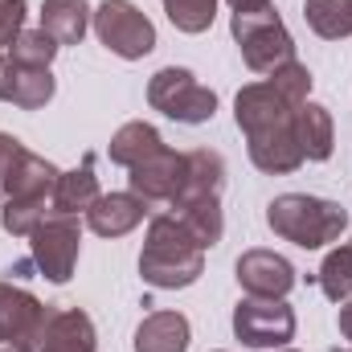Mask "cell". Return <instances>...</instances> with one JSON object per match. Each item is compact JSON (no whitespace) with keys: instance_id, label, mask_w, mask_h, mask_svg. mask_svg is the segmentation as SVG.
Listing matches in <instances>:
<instances>
[{"instance_id":"obj_30","label":"cell","mask_w":352,"mask_h":352,"mask_svg":"<svg viewBox=\"0 0 352 352\" xmlns=\"http://www.w3.org/2000/svg\"><path fill=\"white\" fill-rule=\"evenodd\" d=\"M230 12H254V8H270L274 0H226Z\"/></svg>"},{"instance_id":"obj_21","label":"cell","mask_w":352,"mask_h":352,"mask_svg":"<svg viewBox=\"0 0 352 352\" xmlns=\"http://www.w3.org/2000/svg\"><path fill=\"white\" fill-rule=\"evenodd\" d=\"M303 21L324 41L352 37V0H303Z\"/></svg>"},{"instance_id":"obj_25","label":"cell","mask_w":352,"mask_h":352,"mask_svg":"<svg viewBox=\"0 0 352 352\" xmlns=\"http://www.w3.org/2000/svg\"><path fill=\"white\" fill-rule=\"evenodd\" d=\"M180 33H205L217 16V0H160Z\"/></svg>"},{"instance_id":"obj_17","label":"cell","mask_w":352,"mask_h":352,"mask_svg":"<svg viewBox=\"0 0 352 352\" xmlns=\"http://www.w3.org/2000/svg\"><path fill=\"white\" fill-rule=\"evenodd\" d=\"M192 328L180 311H152L135 328V352H188Z\"/></svg>"},{"instance_id":"obj_27","label":"cell","mask_w":352,"mask_h":352,"mask_svg":"<svg viewBox=\"0 0 352 352\" xmlns=\"http://www.w3.org/2000/svg\"><path fill=\"white\" fill-rule=\"evenodd\" d=\"M25 16H29L25 0H0V54L25 33Z\"/></svg>"},{"instance_id":"obj_2","label":"cell","mask_w":352,"mask_h":352,"mask_svg":"<svg viewBox=\"0 0 352 352\" xmlns=\"http://www.w3.org/2000/svg\"><path fill=\"white\" fill-rule=\"evenodd\" d=\"M221 188H226V160H221V152H213V148L184 152V184L173 197L168 213L197 238L201 250L217 246L221 234H226Z\"/></svg>"},{"instance_id":"obj_35","label":"cell","mask_w":352,"mask_h":352,"mask_svg":"<svg viewBox=\"0 0 352 352\" xmlns=\"http://www.w3.org/2000/svg\"><path fill=\"white\" fill-rule=\"evenodd\" d=\"M349 246H352V242H349Z\"/></svg>"},{"instance_id":"obj_15","label":"cell","mask_w":352,"mask_h":352,"mask_svg":"<svg viewBox=\"0 0 352 352\" xmlns=\"http://www.w3.org/2000/svg\"><path fill=\"white\" fill-rule=\"evenodd\" d=\"M295 140H299V152L303 160L311 164H324L336 148V123H332V111L320 107V102H299L295 111Z\"/></svg>"},{"instance_id":"obj_5","label":"cell","mask_w":352,"mask_h":352,"mask_svg":"<svg viewBox=\"0 0 352 352\" xmlns=\"http://www.w3.org/2000/svg\"><path fill=\"white\" fill-rule=\"evenodd\" d=\"M230 33L242 50V62L254 74H274L278 66L295 62V37L287 33L283 16L270 8H254V12H234L230 16Z\"/></svg>"},{"instance_id":"obj_23","label":"cell","mask_w":352,"mask_h":352,"mask_svg":"<svg viewBox=\"0 0 352 352\" xmlns=\"http://www.w3.org/2000/svg\"><path fill=\"white\" fill-rule=\"evenodd\" d=\"M50 217H54V201H16V197H4V209H0V226L12 238H29Z\"/></svg>"},{"instance_id":"obj_22","label":"cell","mask_w":352,"mask_h":352,"mask_svg":"<svg viewBox=\"0 0 352 352\" xmlns=\"http://www.w3.org/2000/svg\"><path fill=\"white\" fill-rule=\"evenodd\" d=\"M58 41L45 33V29H25L4 54H8V62H16V66H37V70H50L54 66V58H58Z\"/></svg>"},{"instance_id":"obj_32","label":"cell","mask_w":352,"mask_h":352,"mask_svg":"<svg viewBox=\"0 0 352 352\" xmlns=\"http://www.w3.org/2000/svg\"><path fill=\"white\" fill-rule=\"evenodd\" d=\"M0 352H33V349H8V344H0Z\"/></svg>"},{"instance_id":"obj_4","label":"cell","mask_w":352,"mask_h":352,"mask_svg":"<svg viewBox=\"0 0 352 352\" xmlns=\"http://www.w3.org/2000/svg\"><path fill=\"white\" fill-rule=\"evenodd\" d=\"M266 226L274 230V238H283L299 250H320L328 242H340V234L349 230V209L328 197L283 192L266 205Z\"/></svg>"},{"instance_id":"obj_11","label":"cell","mask_w":352,"mask_h":352,"mask_svg":"<svg viewBox=\"0 0 352 352\" xmlns=\"http://www.w3.org/2000/svg\"><path fill=\"white\" fill-rule=\"evenodd\" d=\"M127 173H131L127 176L131 192L144 205H173V197L180 192V184H184V152H173L164 144L156 156H148L144 164H135Z\"/></svg>"},{"instance_id":"obj_16","label":"cell","mask_w":352,"mask_h":352,"mask_svg":"<svg viewBox=\"0 0 352 352\" xmlns=\"http://www.w3.org/2000/svg\"><path fill=\"white\" fill-rule=\"evenodd\" d=\"M98 197H102V192H98V176H94V156L87 152L78 168H70V173L58 176V184H54V213L78 217V213H87Z\"/></svg>"},{"instance_id":"obj_31","label":"cell","mask_w":352,"mask_h":352,"mask_svg":"<svg viewBox=\"0 0 352 352\" xmlns=\"http://www.w3.org/2000/svg\"><path fill=\"white\" fill-rule=\"evenodd\" d=\"M8 70H12L8 54H0V102H4V94H8Z\"/></svg>"},{"instance_id":"obj_20","label":"cell","mask_w":352,"mask_h":352,"mask_svg":"<svg viewBox=\"0 0 352 352\" xmlns=\"http://www.w3.org/2000/svg\"><path fill=\"white\" fill-rule=\"evenodd\" d=\"M54 90H58V78H54V70L16 66V62H12V70H8V94H4V102H12V107H21V111H37V107H45V102L54 98Z\"/></svg>"},{"instance_id":"obj_24","label":"cell","mask_w":352,"mask_h":352,"mask_svg":"<svg viewBox=\"0 0 352 352\" xmlns=\"http://www.w3.org/2000/svg\"><path fill=\"white\" fill-rule=\"evenodd\" d=\"M320 291H324L332 303L352 299V246L328 250V258L320 263Z\"/></svg>"},{"instance_id":"obj_14","label":"cell","mask_w":352,"mask_h":352,"mask_svg":"<svg viewBox=\"0 0 352 352\" xmlns=\"http://www.w3.org/2000/svg\"><path fill=\"white\" fill-rule=\"evenodd\" d=\"M148 217V205L127 188V192H102L87 209V226L98 238H123Z\"/></svg>"},{"instance_id":"obj_18","label":"cell","mask_w":352,"mask_h":352,"mask_svg":"<svg viewBox=\"0 0 352 352\" xmlns=\"http://www.w3.org/2000/svg\"><path fill=\"white\" fill-rule=\"evenodd\" d=\"M160 148H164L160 131H156L152 123H144V119H131V123H123V127L111 135L107 156H111V164H119V168H135V164H144L148 156H156Z\"/></svg>"},{"instance_id":"obj_29","label":"cell","mask_w":352,"mask_h":352,"mask_svg":"<svg viewBox=\"0 0 352 352\" xmlns=\"http://www.w3.org/2000/svg\"><path fill=\"white\" fill-rule=\"evenodd\" d=\"M336 324H340V336H344V340H352V299H344V303H340Z\"/></svg>"},{"instance_id":"obj_34","label":"cell","mask_w":352,"mask_h":352,"mask_svg":"<svg viewBox=\"0 0 352 352\" xmlns=\"http://www.w3.org/2000/svg\"><path fill=\"white\" fill-rule=\"evenodd\" d=\"M336 352H352V349H336Z\"/></svg>"},{"instance_id":"obj_8","label":"cell","mask_w":352,"mask_h":352,"mask_svg":"<svg viewBox=\"0 0 352 352\" xmlns=\"http://www.w3.org/2000/svg\"><path fill=\"white\" fill-rule=\"evenodd\" d=\"M234 336L246 349H287L295 340V311L287 299L246 295L234 307Z\"/></svg>"},{"instance_id":"obj_3","label":"cell","mask_w":352,"mask_h":352,"mask_svg":"<svg viewBox=\"0 0 352 352\" xmlns=\"http://www.w3.org/2000/svg\"><path fill=\"white\" fill-rule=\"evenodd\" d=\"M205 274V250L173 213H156L148 221V238L140 250V278L156 291H184Z\"/></svg>"},{"instance_id":"obj_19","label":"cell","mask_w":352,"mask_h":352,"mask_svg":"<svg viewBox=\"0 0 352 352\" xmlns=\"http://www.w3.org/2000/svg\"><path fill=\"white\" fill-rule=\"evenodd\" d=\"M90 16L87 0H41V29L58 45H78L90 33Z\"/></svg>"},{"instance_id":"obj_9","label":"cell","mask_w":352,"mask_h":352,"mask_svg":"<svg viewBox=\"0 0 352 352\" xmlns=\"http://www.w3.org/2000/svg\"><path fill=\"white\" fill-rule=\"evenodd\" d=\"M29 246H33V266L50 278V283H70L74 266H78V250H82V226L78 217H62L54 213L50 221H41L33 234H29Z\"/></svg>"},{"instance_id":"obj_12","label":"cell","mask_w":352,"mask_h":352,"mask_svg":"<svg viewBox=\"0 0 352 352\" xmlns=\"http://www.w3.org/2000/svg\"><path fill=\"white\" fill-rule=\"evenodd\" d=\"M234 274H238V287L246 295H263V299H287L295 278H299L295 266L274 250H246L234 266Z\"/></svg>"},{"instance_id":"obj_6","label":"cell","mask_w":352,"mask_h":352,"mask_svg":"<svg viewBox=\"0 0 352 352\" xmlns=\"http://www.w3.org/2000/svg\"><path fill=\"white\" fill-rule=\"evenodd\" d=\"M148 102H152V111L168 115L184 127H201L217 115V94L205 82H197V74L184 70V66L156 70L152 82H148Z\"/></svg>"},{"instance_id":"obj_28","label":"cell","mask_w":352,"mask_h":352,"mask_svg":"<svg viewBox=\"0 0 352 352\" xmlns=\"http://www.w3.org/2000/svg\"><path fill=\"white\" fill-rule=\"evenodd\" d=\"M25 144L16 140V135H8V131H0V197L8 192V184H12V176L21 168V160H25Z\"/></svg>"},{"instance_id":"obj_1","label":"cell","mask_w":352,"mask_h":352,"mask_svg":"<svg viewBox=\"0 0 352 352\" xmlns=\"http://www.w3.org/2000/svg\"><path fill=\"white\" fill-rule=\"evenodd\" d=\"M295 111H299V102H291L266 78L238 90L234 119H238V131L246 135V152L258 173L287 176L307 164L299 152V140H295Z\"/></svg>"},{"instance_id":"obj_13","label":"cell","mask_w":352,"mask_h":352,"mask_svg":"<svg viewBox=\"0 0 352 352\" xmlns=\"http://www.w3.org/2000/svg\"><path fill=\"white\" fill-rule=\"evenodd\" d=\"M37 352H98L94 320L78 307H54L37 340Z\"/></svg>"},{"instance_id":"obj_33","label":"cell","mask_w":352,"mask_h":352,"mask_svg":"<svg viewBox=\"0 0 352 352\" xmlns=\"http://www.w3.org/2000/svg\"><path fill=\"white\" fill-rule=\"evenodd\" d=\"M278 352H299V349H278Z\"/></svg>"},{"instance_id":"obj_7","label":"cell","mask_w":352,"mask_h":352,"mask_svg":"<svg viewBox=\"0 0 352 352\" xmlns=\"http://www.w3.org/2000/svg\"><path fill=\"white\" fill-rule=\"evenodd\" d=\"M90 29L123 62H140V58H148L156 50V25L131 0H102L94 8V16H90Z\"/></svg>"},{"instance_id":"obj_26","label":"cell","mask_w":352,"mask_h":352,"mask_svg":"<svg viewBox=\"0 0 352 352\" xmlns=\"http://www.w3.org/2000/svg\"><path fill=\"white\" fill-rule=\"evenodd\" d=\"M266 82H274V87L291 98V102H307V94H311V70L295 58V62L278 66L274 74H266Z\"/></svg>"},{"instance_id":"obj_10","label":"cell","mask_w":352,"mask_h":352,"mask_svg":"<svg viewBox=\"0 0 352 352\" xmlns=\"http://www.w3.org/2000/svg\"><path fill=\"white\" fill-rule=\"evenodd\" d=\"M50 303H41L33 291L25 287H12V283H0V344L8 349H33L45 332V320H50Z\"/></svg>"}]
</instances>
